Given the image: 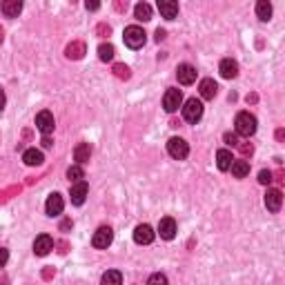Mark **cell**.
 <instances>
[{"label": "cell", "mask_w": 285, "mask_h": 285, "mask_svg": "<svg viewBox=\"0 0 285 285\" xmlns=\"http://www.w3.org/2000/svg\"><path fill=\"white\" fill-rule=\"evenodd\" d=\"M234 127H236V136L250 138L252 134L256 132V118H254L250 112H238L236 121H234Z\"/></svg>", "instance_id": "1"}, {"label": "cell", "mask_w": 285, "mask_h": 285, "mask_svg": "<svg viewBox=\"0 0 285 285\" xmlns=\"http://www.w3.org/2000/svg\"><path fill=\"white\" fill-rule=\"evenodd\" d=\"M123 38H125V45L129 49H141L145 45V32H143V27H138V25L127 27L125 34H123Z\"/></svg>", "instance_id": "2"}, {"label": "cell", "mask_w": 285, "mask_h": 285, "mask_svg": "<svg viewBox=\"0 0 285 285\" xmlns=\"http://www.w3.org/2000/svg\"><path fill=\"white\" fill-rule=\"evenodd\" d=\"M183 118L187 123H199L203 118V103L196 101V98H189L183 107Z\"/></svg>", "instance_id": "3"}, {"label": "cell", "mask_w": 285, "mask_h": 285, "mask_svg": "<svg viewBox=\"0 0 285 285\" xmlns=\"http://www.w3.org/2000/svg\"><path fill=\"white\" fill-rule=\"evenodd\" d=\"M112 241H114L112 227H98L94 232V238H91V245H94L96 250H107V247L112 245Z\"/></svg>", "instance_id": "4"}, {"label": "cell", "mask_w": 285, "mask_h": 285, "mask_svg": "<svg viewBox=\"0 0 285 285\" xmlns=\"http://www.w3.org/2000/svg\"><path fill=\"white\" fill-rule=\"evenodd\" d=\"M167 152H169V156H172V158L183 160V158H187V154H189V145L185 143L183 138H169Z\"/></svg>", "instance_id": "5"}, {"label": "cell", "mask_w": 285, "mask_h": 285, "mask_svg": "<svg viewBox=\"0 0 285 285\" xmlns=\"http://www.w3.org/2000/svg\"><path fill=\"white\" fill-rule=\"evenodd\" d=\"M183 105V91L180 89H167L165 91V96H163V107H165V112H176L178 107Z\"/></svg>", "instance_id": "6"}, {"label": "cell", "mask_w": 285, "mask_h": 285, "mask_svg": "<svg viewBox=\"0 0 285 285\" xmlns=\"http://www.w3.org/2000/svg\"><path fill=\"white\" fill-rule=\"evenodd\" d=\"M36 127H38L40 132L45 134V136H49V134L54 132V127H56V123H54V114L47 112V110L38 112V116H36Z\"/></svg>", "instance_id": "7"}, {"label": "cell", "mask_w": 285, "mask_h": 285, "mask_svg": "<svg viewBox=\"0 0 285 285\" xmlns=\"http://www.w3.org/2000/svg\"><path fill=\"white\" fill-rule=\"evenodd\" d=\"M51 250H54V238L49 234L36 236V241H34V254L36 256H47Z\"/></svg>", "instance_id": "8"}, {"label": "cell", "mask_w": 285, "mask_h": 285, "mask_svg": "<svg viewBox=\"0 0 285 285\" xmlns=\"http://www.w3.org/2000/svg\"><path fill=\"white\" fill-rule=\"evenodd\" d=\"M87 194H89V187H87L85 180H78V183L71 185L69 196H71V203H74V205H82V203H85Z\"/></svg>", "instance_id": "9"}, {"label": "cell", "mask_w": 285, "mask_h": 285, "mask_svg": "<svg viewBox=\"0 0 285 285\" xmlns=\"http://www.w3.org/2000/svg\"><path fill=\"white\" fill-rule=\"evenodd\" d=\"M45 210H47V214H49V216H58V214H63V210H65V201H63V196H60V194H51L49 199H47V203H45Z\"/></svg>", "instance_id": "10"}, {"label": "cell", "mask_w": 285, "mask_h": 285, "mask_svg": "<svg viewBox=\"0 0 285 285\" xmlns=\"http://www.w3.org/2000/svg\"><path fill=\"white\" fill-rule=\"evenodd\" d=\"M154 230L149 225H138L136 230H134V241L138 243V245H149V243L154 241Z\"/></svg>", "instance_id": "11"}, {"label": "cell", "mask_w": 285, "mask_h": 285, "mask_svg": "<svg viewBox=\"0 0 285 285\" xmlns=\"http://www.w3.org/2000/svg\"><path fill=\"white\" fill-rule=\"evenodd\" d=\"M281 205H283L281 189H267V194H265V207H267V210L276 214V212L281 210Z\"/></svg>", "instance_id": "12"}, {"label": "cell", "mask_w": 285, "mask_h": 285, "mask_svg": "<svg viewBox=\"0 0 285 285\" xmlns=\"http://www.w3.org/2000/svg\"><path fill=\"white\" fill-rule=\"evenodd\" d=\"M158 234L160 238H165V241H172V238L176 236V221L174 219H160L158 223Z\"/></svg>", "instance_id": "13"}, {"label": "cell", "mask_w": 285, "mask_h": 285, "mask_svg": "<svg viewBox=\"0 0 285 285\" xmlns=\"http://www.w3.org/2000/svg\"><path fill=\"white\" fill-rule=\"evenodd\" d=\"M158 12L163 18L174 20L178 16V3H172V0H158Z\"/></svg>", "instance_id": "14"}, {"label": "cell", "mask_w": 285, "mask_h": 285, "mask_svg": "<svg viewBox=\"0 0 285 285\" xmlns=\"http://www.w3.org/2000/svg\"><path fill=\"white\" fill-rule=\"evenodd\" d=\"M176 76H178V82L180 85H192L196 80V69L192 65H178L176 69Z\"/></svg>", "instance_id": "15"}, {"label": "cell", "mask_w": 285, "mask_h": 285, "mask_svg": "<svg viewBox=\"0 0 285 285\" xmlns=\"http://www.w3.org/2000/svg\"><path fill=\"white\" fill-rule=\"evenodd\" d=\"M232 163H234V158H232L230 149H219V152H216V167H219L221 172H227V169L232 167Z\"/></svg>", "instance_id": "16"}, {"label": "cell", "mask_w": 285, "mask_h": 285, "mask_svg": "<svg viewBox=\"0 0 285 285\" xmlns=\"http://www.w3.org/2000/svg\"><path fill=\"white\" fill-rule=\"evenodd\" d=\"M199 89H201V96H203L205 101H212V98L216 96V91H219V85H216L212 78H203L199 85Z\"/></svg>", "instance_id": "17"}, {"label": "cell", "mask_w": 285, "mask_h": 285, "mask_svg": "<svg viewBox=\"0 0 285 285\" xmlns=\"http://www.w3.org/2000/svg\"><path fill=\"white\" fill-rule=\"evenodd\" d=\"M219 71H221L223 78H234V76L238 74V63L236 60H232V58H225V60H221Z\"/></svg>", "instance_id": "18"}, {"label": "cell", "mask_w": 285, "mask_h": 285, "mask_svg": "<svg viewBox=\"0 0 285 285\" xmlns=\"http://www.w3.org/2000/svg\"><path fill=\"white\" fill-rule=\"evenodd\" d=\"M0 9H3V14L7 18H16L18 14L23 12V3H20V0H5Z\"/></svg>", "instance_id": "19"}, {"label": "cell", "mask_w": 285, "mask_h": 285, "mask_svg": "<svg viewBox=\"0 0 285 285\" xmlns=\"http://www.w3.org/2000/svg\"><path fill=\"white\" fill-rule=\"evenodd\" d=\"M91 156V147H89V143H80V145H76V149H74V158L78 160V165L82 163H87Z\"/></svg>", "instance_id": "20"}, {"label": "cell", "mask_w": 285, "mask_h": 285, "mask_svg": "<svg viewBox=\"0 0 285 285\" xmlns=\"http://www.w3.org/2000/svg\"><path fill=\"white\" fill-rule=\"evenodd\" d=\"M101 285H123V274L118 269H107L101 278Z\"/></svg>", "instance_id": "21"}, {"label": "cell", "mask_w": 285, "mask_h": 285, "mask_svg": "<svg viewBox=\"0 0 285 285\" xmlns=\"http://www.w3.org/2000/svg\"><path fill=\"white\" fill-rule=\"evenodd\" d=\"M23 160H25V165H40L43 163V152H40V149H27V152L23 154Z\"/></svg>", "instance_id": "22"}, {"label": "cell", "mask_w": 285, "mask_h": 285, "mask_svg": "<svg viewBox=\"0 0 285 285\" xmlns=\"http://www.w3.org/2000/svg\"><path fill=\"white\" fill-rule=\"evenodd\" d=\"M230 169L236 178H245V176L250 174V163H247V160H234Z\"/></svg>", "instance_id": "23"}, {"label": "cell", "mask_w": 285, "mask_h": 285, "mask_svg": "<svg viewBox=\"0 0 285 285\" xmlns=\"http://www.w3.org/2000/svg\"><path fill=\"white\" fill-rule=\"evenodd\" d=\"M256 16L263 20V23H267L269 18H272V5L267 3V0H261V3L256 5Z\"/></svg>", "instance_id": "24"}, {"label": "cell", "mask_w": 285, "mask_h": 285, "mask_svg": "<svg viewBox=\"0 0 285 285\" xmlns=\"http://www.w3.org/2000/svg\"><path fill=\"white\" fill-rule=\"evenodd\" d=\"M134 16H136L138 20H143V23H145V20L152 18V7H149L147 3H138L136 7H134Z\"/></svg>", "instance_id": "25"}, {"label": "cell", "mask_w": 285, "mask_h": 285, "mask_svg": "<svg viewBox=\"0 0 285 285\" xmlns=\"http://www.w3.org/2000/svg\"><path fill=\"white\" fill-rule=\"evenodd\" d=\"M82 54H85V45L82 43H71L69 47H67V58H74V60H78V58H82Z\"/></svg>", "instance_id": "26"}, {"label": "cell", "mask_w": 285, "mask_h": 285, "mask_svg": "<svg viewBox=\"0 0 285 285\" xmlns=\"http://www.w3.org/2000/svg\"><path fill=\"white\" fill-rule=\"evenodd\" d=\"M98 58H101L103 63H107V60L114 58V47L110 43H103L101 47H98Z\"/></svg>", "instance_id": "27"}, {"label": "cell", "mask_w": 285, "mask_h": 285, "mask_svg": "<svg viewBox=\"0 0 285 285\" xmlns=\"http://www.w3.org/2000/svg\"><path fill=\"white\" fill-rule=\"evenodd\" d=\"M82 176H85V174H82L80 165H71V167L67 169V178H69L71 183H78V180H82Z\"/></svg>", "instance_id": "28"}, {"label": "cell", "mask_w": 285, "mask_h": 285, "mask_svg": "<svg viewBox=\"0 0 285 285\" xmlns=\"http://www.w3.org/2000/svg\"><path fill=\"white\" fill-rule=\"evenodd\" d=\"M147 285H169V283H167V276H165V274L156 272V274H152V276H149Z\"/></svg>", "instance_id": "29"}, {"label": "cell", "mask_w": 285, "mask_h": 285, "mask_svg": "<svg viewBox=\"0 0 285 285\" xmlns=\"http://www.w3.org/2000/svg\"><path fill=\"white\" fill-rule=\"evenodd\" d=\"M114 74H116L118 78H129V69L125 65H114Z\"/></svg>", "instance_id": "30"}, {"label": "cell", "mask_w": 285, "mask_h": 285, "mask_svg": "<svg viewBox=\"0 0 285 285\" xmlns=\"http://www.w3.org/2000/svg\"><path fill=\"white\" fill-rule=\"evenodd\" d=\"M258 183H263V185L272 183V172H269V169H263V172L258 174Z\"/></svg>", "instance_id": "31"}, {"label": "cell", "mask_w": 285, "mask_h": 285, "mask_svg": "<svg viewBox=\"0 0 285 285\" xmlns=\"http://www.w3.org/2000/svg\"><path fill=\"white\" fill-rule=\"evenodd\" d=\"M9 261V250H5V247H0V267H5Z\"/></svg>", "instance_id": "32"}, {"label": "cell", "mask_w": 285, "mask_h": 285, "mask_svg": "<svg viewBox=\"0 0 285 285\" xmlns=\"http://www.w3.org/2000/svg\"><path fill=\"white\" fill-rule=\"evenodd\" d=\"M225 143L232 145V147H236V145H238V136H236V134H225Z\"/></svg>", "instance_id": "33"}, {"label": "cell", "mask_w": 285, "mask_h": 285, "mask_svg": "<svg viewBox=\"0 0 285 285\" xmlns=\"http://www.w3.org/2000/svg\"><path fill=\"white\" fill-rule=\"evenodd\" d=\"M5 103H7V96H5V91L0 89V112L5 110Z\"/></svg>", "instance_id": "34"}, {"label": "cell", "mask_w": 285, "mask_h": 285, "mask_svg": "<svg viewBox=\"0 0 285 285\" xmlns=\"http://www.w3.org/2000/svg\"><path fill=\"white\" fill-rule=\"evenodd\" d=\"M98 7H101V5H98V3H87V9H89V12H96Z\"/></svg>", "instance_id": "35"}, {"label": "cell", "mask_w": 285, "mask_h": 285, "mask_svg": "<svg viewBox=\"0 0 285 285\" xmlns=\"http://www.w3.org/2000/svg\"><path fill=\"white\" fill-rule=\"evenodd\" d=\"M51 145H54V143H51V138L45 136V138H43V147H51Z\"/></svg>", "instance_id": "36"}, {"label": "cell", "mask_w": 285, "mask_h": 285, "mask_svg": "<svg viewBox=\"0 0 285 285\" xmlns=\"http://www.w3.org/2000/svg\"><path fill=\"white\" fill-rule=\"evenodd\" d=\"M156 40H158V43H160V40H165V32H163V29H158V32H156Z\"/></svg>", "instance_id": "37"}, {"label": "cell", "mask_w": 285, "mask_h": 285, "mask_svg": "<svg viewBox=\"0 0 285 285\" xmlns=\"http://www.w3.org/2000/svg\"><path fill=\"white\" fill-rule=\"evenodd\" d=\"M0 43H3V29H0Z\"/></svg>", "instance_id": "38"}]
</instances>
